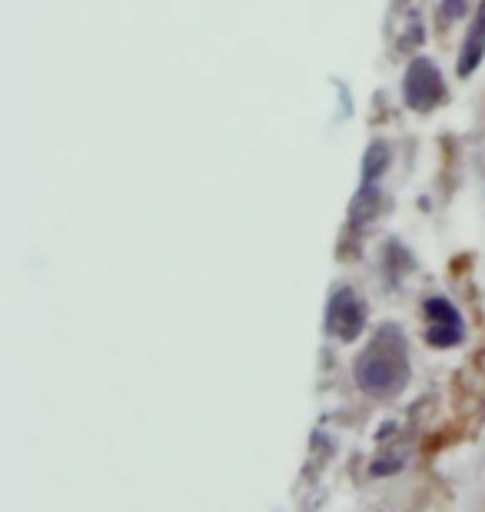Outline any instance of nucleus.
I'll return each mask as SVG.
<instances>
[{
    "label": "nucleus",
    "mask_w": 485,
    "mask_h": 512,
    "mask_svg": "<svg viewBox=\"0 0 485 512\" xmlns=\"http://www.w3.org/2000/svg\"><path fill=\"white\" fill-rule=\"evenodd\" d=\"M409 343L396 323L376 326L373 340L356 356V386L373 399H396L409 386Z\"/></svg>",
    "instance_id": "nucleus-1"
},
{
    "label": "nucleus",
    "mask_w": 485,
    "mask_h": 512,
    "mask_svg": "<svg viewBox=\"0 0 485 512\" xmlns=\"http://www.w3.org/2000/svg\"><path fill=\"white\" fill-rule=\"evenodd\" d=\"M402 100H406L409 110L416 114H432L436 107L446 104V80H442L439 67L426 57H416L406 67V77H402Z\"/></svg>",
    "instance_id": "nucleus-2"
},
{
    "label": "nucleus",
    "mask_w": 485,
    "mask_h": 512,
    "mask_svg": "<svg viewBox=\"0 0 485 512\" xmlns=\"http://www.w3.org/2000/svg\"><path fill=\"white\" fill-rule=\"evenodd\" d=\"M369 320V306L353 286H339L326 303V333L339 343H353L363 336Z\"/></svg>",
    "instance_id": "nucleus-3"
},
{
    "label": "nucleus",
    "mask_w": 485,
    "mask_h": 512,
    "mask_svg": "<svg viewBox=\"0 0 485 512\" xmlns=\"http://www.w3.org/2000/svg\"><path fill=\"white\" fill-rule=\"evenodd\" d=\"M422 316H426V343L432 350H452L466 340V320L446 296H429L422 303Z\"/></svg>",
    "instance_id": "nucleus-4"
},
{
    "label": "nucleus",
    "mask_w": 485,
    "mask_h": 512,
    "mask_svg": "<svg viewBox=\"0 0 485 512\" xmlns=\"http://www.w3.org/2000/svg\"><path fill=\"white\" fill-rule=\"evenodd\" d=\"M482 60H485V0L479 4L476 17H472L466 40H462V54L456 64L459 77H472L482 67Z\"/></svg>",
    "instance_id": "nucleus-5"
},
{
    "label": "nucleus",
    "mask_w": 485,
    "mask_h": 512,
    "mask_svg": "<svg viewBox=\"0 0 485 512\" xmlns=\"http://www.w3.org/2000/svg\"><path fill=\"white\" fill-rule=\"evenodd\" d=\"M389 160H392V153L383 140H376V143H369V150H366V157H363V183L366 187H373V183H379V177L389 170Z\"/></svg>",
    "instance_id": "nucleus-6"
},
{
    "label": "nucleus",
    "mask_w": 485,
    "mask_h": 512,
    "mask_svg": "<svg viewBox=\"0 0 485 512\" xmlns=\"http://www.w3.org/2000/svg\"><path fill=\"white\" fill-rule=\"evenodd\" d=\"M466 4L469 0H442V20H459L462 14H466Z\"/></svg>",
    "instance_id": "nucleus-7"
}]
</instances>
